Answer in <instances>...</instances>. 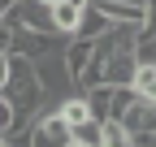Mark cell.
Listing matches in <instances>:
<instances>
[{"label": "cell", "mask_w": 156, "mask_h": 147, "mask_svg": "<svg viewBox=\"0 0 156 147\" xmlns=\"http://www.w3.org/2000/svg\"><path fill=\"white\" fill-rule=\"evenodd\" d=\"M117 125H122L126 134H139V130H156V104H143V100H134L122 117H117Z\"/></svg>", "instance_id": "obj_5"}, {"label": "cell", "mask_w": 156, "mask_h": 147, "mask_svg": "<svg viewBox=\"0 0 156 147\" xmlns=\"http://www.w3.org/2000/svg\"><path fill=\"white\" fill-rule=\"evenodd\" d=\"M39 5H56V0H39Z\"/></svg>", "instance_id": "obj_13"}, {"label": "cell", "mask_w": 156, "mask_h": 147, "mask_svg": "<svg viewBox=\"0 0 156 147\" xmlns=\"http://www.w3.org/2000/svg\"><path fill=\"white\" fill-rule=\"evenodd\" d=\"M69 143H83V147H104V121L87 117V121L69 125Z\"/></svg>", "instance_id": "obj_7"}, {"label": "cell", "mask_w": 156, "mask_h": 147, "mask_svg": "<svg viewBox=\"0 0 156 147\" xmlns=\"http://www.w3.org/2000/svg\"><path fill=\"white\" fill-rule=\"evenodd\" d=\"M83 9H87V5H74V0H56V5H48V22H52V30L69 39V35L78 30V17H83Z\"/></svg>", "instance_id": "obj_4"}, {"label": "cell", "mask_w": 156, "mask_h": 147, "mask_svg": "<svg viewBox=\"0 0 156 147\" xmlns=\"http://www.w3.org/2000/svg\"><path fill=\"white\" fill-rule=\"evenodd\" d=\"M108 26H113L108 17H104L100 9H91V5H87V9H83V17H78V30H74V35H83V39H95V35H104Z\"/></svg>", "instance_id": "obj_8"}, {"label": "cell", "mask_w": 156, "mask_h": 147, "mask_svg": "<svg viewBox=\"0 0 156 147\" xmlns=\"http://www.w3.org/2000/svg\"><path fill=\"white\" fill-rule=\"evenodd\" d=\"M17 143H22V147H69V125L56 117V108H48V113H39L26 125V134Z\"/></svg>", "instance_id": "obj_2"}, {"label": "cell", "mask_w": 156, "mask_h": 147, "mask_svg": "<svg viewBox=\"0 0 156 147\" xmlns=\"http://www.w3.org/2000/svg\"><path fill=\"white\" fill-rule=\"evenodd\" d=\"M13 130H17V113H13V104L5 100V91H0V134L13 138Z\"/></svg>", "instance_id": "obj_9"}, {"label": "cell", "mask_w": 156, "mask_h": 147, "mask_svg": "<svg viewBox=\"0 0 156 147\" xmlns=\"http://www.w3.org/2000/svg\"><path fill=\"white\" fill-rule=\"evenodd\" d=\"M130 91H134V100H143V104H156V61H134Z\"/></svg>", "instance_id": "obj_6"}, {"label": "cell", "mask_w": 156, "mask_h": 147, "mask_svg": "<svg viewBox=\"0 0 156 147\" xmlns=\"http://www.w3.org/2000/svg\"><path fill=\"white\" fill-rule=\"evenodd\" d=\"M30 69H35V78H39L44 104H56L65 91H74V78H69V69H65V61H61V52H48V56L30 61Z\"/></svg>", "instance_id": "obj_1"}, {"label": "cell", "mask_w": 156, "mask_h": 147, "mask_svg": "<svg viewBox=\"0 0 156 147\" xmlns=\"http://www.w3.org/2000/svg\"><path fill=\"white\" fill-rule=\"evenodd\" d=\"M5 78H9V52H0V87H5Z\"/></svg>", "instance_id": "obj_10"}, {"label": "cell", "mask_w": 156, "mask_h": 147, "mask_svg": "<svg viewBox=\"0 0 156 147\" xmlns=\"http://www.w3.org/2000/svg\"><path fill=\"white\" fill-rule=\"evenodd\" d=\"M13 5H17V0H0V17H5V13H9Z\"/></svg>", "instance_id": "obj_11"}, {"label": "cell", "mask_w": 156, "mask_h": 147, "mask_svg": "<svg viewBox=\"0 0 156 147\" xmlns=\"http://www.w3.org/2000/svg\"><path fill=\"white\" fill-rule=\"evenodd\" d=\"M69 147H83V143H69Z\"/></svg>", "instance_id": "obj_14"}, {"label": "cell", "mask_w": 156, "mask_h": 147, "mask_svg": "<svg viewBox=\"0 0 156 147\" xmlns=\"http://www.w3.org/2000/svg\"><path fill=\"white\" fill-rule=\"evenodd\" d=\"M61 48H65V35H56V30H9V52H17L26 61H39Z\"/></svg>", "instance_id": "obj_3"}, {"label": "cell", "mask_w": 156, "mask_h": 147, "mask_svg": "<svg viewBox=\"0 0 156 147\" xmlns=\"http://www.w3.org/2000/svg\"><path fill=\"white\" fill-rule=\"evenodd\" d=\"M0 147H13V138H9V134H0Z\"/></svg>", "instance_id": "obj_12"}]
</instances>
